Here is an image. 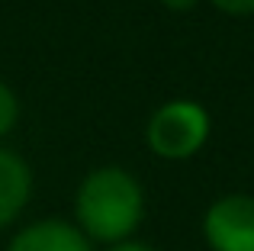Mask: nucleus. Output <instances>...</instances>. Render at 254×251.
<instances>
[{"mask_svg": "<svg viewBox=\"0 0 254 251\" xmlns=\"http://www.w3.org/2000/svg\"><path fill=\"white\" fill-rule=\"evenodd\" d=\"M6 251H93L90 239L64 219H39L19 229Z\"/></svg>", "mask_w": 254, "mask_h": 251, "instance_id": "4", "label": "nucleus"}, {"mask_svg": "<svg viewBox=\"0 0 254 251\" xmlns=\"http://www.w3.org/2000/svg\"><path fill=\"white\" fill-rule=\"evenodd\" d=\"M168 10H174V13H187V10H193V6L199 3V0H161Z\"/></svg>", "mask_w": 254, "mask_h": 251, "instance_id": "9", "label": "nucleus"}, {"mask_svg": "<svg viewBox=\"0 0 254 251\" xmlns=\"http://www.w3.org/2000/svg\"><path fill=\"white\" fill-rule=\"evenodd\" d=\"M203 235L212 251H254V196H219L203 216Z\"/></svg>", "mask_w": 254, "mask_h": 251, "instance_id": "3", "label": "nucleus"}, {"mask_svg": "<svg viewBox=\"0 0 254 251\" xmlns=\"http://www.w3.org/2000/svg\"><path fill=\"white\" fill-rule=\"evenodd\" d=\"M106 251H155V248L145 245V242H132V239H126V242H116V245H110Z\"/></svg>", "mask_w": 254, "mask_h": 251, "instance_id": "8", "label": "nucleus"}, {"mask_svg": "<svg viewBox=\"0 0 254 251\" xmlns=\"http://www.w3.org/2000/svg\"><path fill=\"white\" fill-rule=\"evenodd\" d=\"M209 138V113L193 100H168L151 113L145 142L164 161H187Z\"/></svg>", "mask_w": 254, "mask_h": 251, "instance_id": "2", "label": "nucleus"}, {"mask_svg": "<svg viewBox=\"0 0 254 251\" xmlns=\"http://www.w3.org/2000/svg\"><path fill=\"white\" fill-rule=\"evenodd\" d=\"M16 120H19V100H16V94L0 81V135H6V132L16 126Z\"/></svg>", "mask_w": 254, "mask_h": 251, "instance_id": "6", "label": "nucleus"}, {"mask_svg": "<svg viewBox=\"0 0 254 251\" xmlns=\"http://www.w3.org/2000/svg\"><path fill=\"white\" fill-rule=\"evenodd\" d=\"M74 213L77 229L90 242H126L145 216L142 184L123 168H97L77 187Z\"/></svg>", "mask_w": 254, "mask_h": 251, "instance_id": "1", "label": "nucleus"}, {"mask_svg": "<svg viewBox=\"0 0 254 251\" xmlns=\"http://www.w3.org/2000/svg\"><path fill=\"white\" fill-rule=\"evenodd\" d=\"M32 193V171L16 151L0 148V229H6Z\"/></svg>", "mask_w": 254, "mask_h": 251, "instance_id": "5", "label": "nucleus"}, {"mask_svg": "<svg viewBox=\"0 0 254 251\" xmlns=\"http://www.w3.org/2000/svg\"><path fill=\"white\" fill-rule=\"evenodd\" d=\"M209 3L229 16H251L254 13V0H209Z\"/></svg>", "mask_w": 254, "mask_h": 251, "instance_id": "7", "label": "nucleus"}]
</instances>
